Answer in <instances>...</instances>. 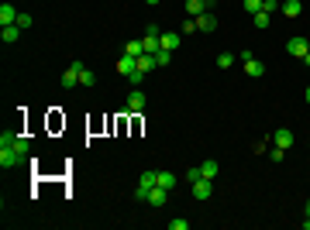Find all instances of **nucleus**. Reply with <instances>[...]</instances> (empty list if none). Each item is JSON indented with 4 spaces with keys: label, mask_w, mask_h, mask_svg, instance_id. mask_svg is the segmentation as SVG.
Masks as SVG:
<instances>
[{
    "label": "nucleus",
    "mask_w": 310,
    "mask_h": 230,
    "mask_svg": "<svg viewBox=\"0 0 310 230\" xmlns=\"http://www.w3.org/2000/svg\"><path fill=\"white\" fill-rule=\"evenodd\" d=\"M24 155H28V137L14 134V131H4V134H0V165H4V169H14Z\"/></svg>",
    "instance_id": "nucleus-1"
},
{
    "label": "nucleus",
    "mask_w": 310,
    "mask_h": 230,
    "mask_svg": "<svg viewBox=\"0 0 310 230\" xmlns=\"http://www.w3.org/2000/svg\"><path fill=\"white\" fill-rule=\"evenodd\" d=\"M241 69H245V76H252V79H259V76H266V65L259 62V58L252 55V52H241Z\"/></svg>",
    "instance_id": "nucleus-2"
},
{
    "label": "nucleus",
    "mask_w": 310,
    "mask_h": 230,
    "mask_svg": "<svg viewBox=\"0 0 310 230\" xmlns=\"http://www.w3.org/2000/svg\"><path fill=\"white\" fill-rule=\"evenodd\" d=\"M83 69H86L83 62H73V65H69V69L62 72V86H66V90H73V86H79V72H83Z\"/></svg>",
    "instance_id": "nucleus-3"
},
{
    "label": "nucleus",
    "mask_w": 310,
    "mask_h": 230,
    "mask_svg": "<svg viewBox=\"0 0 310 230\" xmlns=\"http://www.w3.org/2000/svg\"><path fill=\"white\" fill-rule=\"evenodd\" d=\"M286 52H290V55H296V58H303V55L310 52V41L300 38V35H293V38L286 41Z\"/></svg>",
    "instance_id": "nucleus-4"
},
{
    "label": "nucleus",
    "mask_w": 310,
    "mask_h": 230,
    "mask_svg": "<svg viewBox=\"0 0 310 230\" xmlns=\"http://www.w3.org/2000/svg\"><path fill=\"white\" fill-rule=\"evenodd\" d=\"M211 196H214V179H196L193 182V199L203 203V199H211Z\"/></svg>",
    "instance_id": "nucleus-5"
},
{
    "label": "nucleus",
    "mask_w": 310,
    "mask_h": 230,
    "mask_svg": "<svg viewBox=\"0 0 310 230\" xmlns=\"http://www.w3.org/2000/svg\"><path fill=\"white\" fill-rule=\"evenodd\" d=\"M269 141H272V144H276V148H283V151H290V148H293V131H290V127H279V131H276V134H272Z\"/></svg>",
    "instance_id": "nucleus-6"
},
{
    "label": "nucleus",
    "mask_w": 310,
    "mask_h": 230,
    "mask_svg": "<svg viewBox=\"0 0 310 230\" xmlns=\"http://www.w3.org/2000/svg\"><path fill=\"white\" fill-rule=\"evenodd\" d=\"M211 11V0H186V18H200Z\"/></svg>",
    "instance_id": "nucleus-7"
},
{
    "label": "nucleus",
    "mask_w": 310,
    "mask_h": 230,
    "mask_svg": "<svg viewBox=\"0 0 310 230\" xmlns=\"http://www.w3.org/2000/svg\"><path fill=\"white\" fill-rule=\"evenodd\" d=\"M166 199H169V189H162V186H155V189L148 192V199H145V203L159 210V206H166Z\"/></svg>",
    "instance_id": "nucleus-8"
},
{
    "label": "nucleus",
    "mask_w": 310,
    "mask_h": 230,
    "mask_svg": "<svg viewBox=\"0 0 310 230\" xmlns=\"http://www.w3.org/2000/svg\"><path fill=\"white\" fill-rule=\"evenodd\" d=\"M128 110H131V114H141V110H145V93H141V90H131V93H128Z\"/></svg>",
    "instance_id": "nucleus-9"
},
{
    "label": "nucleus",
    "mask_w": 310,
    "mask_h": 230,
    "mask_svg": "<svg viewBox=\"0 0 310 230\" xmlns=\"http://www.w3.org/2000/svg\"><path fill=\"white\" fill-rule=\"evenodd\" d=\"M162 48H166V52H176V48H179V41H183V35H179V31H162Z\"/></svg>",
    "instance_id": "nucleus-10"
},
{
    "label": "nucleus",
    "mask_w": 310,
    "mask_h": 230,
    "mask_svg": "<svg viewBox=\"0 0 310 230\" xmlns=\"http://www.w3.org/2000/svg\"><path fill=\"white\" fill-rule=\"evenodd\" d=\"M135 69H138V58H135V55H128V52H124V58L117 62V72H121V76H131Z\"/></svg>",
    "instance_id": "nucleus-11"
},
{
    "label": "nucleus",
    "mask_w": 310,
    "mask_h": 230,
    "mask_svg": "<svg viewBox=\"0 0 310 230\" xmlns=\"http://www.w3.org/2000/svg\"><path fill=\"white\" fill-rule=\"evenodd\" d=\"M18 38H21V28H18V24H7V28H0V41H4V45H14Z\"/></svg>",
    "instance_id": "nucleus-12"
},
{
    "label": "nucleus",
    "mask_w": 310,
    "mask_h": 230,
    "mask_svg": "<svg viewBox=\"0 0 310 230\" xmlns=\"http://www.w3.org/2000/svg\"><path fill=\"white\" fill-rule=\"evenodd\" d=\"M279 11H283V18H300L303 4H300V0H283V7H279Z\"/></svg>",
    "instance_id": "nucleus-13"
},
{
    "label": "nucleus",
    "mask_w": 310,
    "mask_h": 230,
    "mask_svg": "<svg viewBox=\"0 0 310 230\" xmlns=\"http://www.w3.org/2000/svg\"><path fill=\"white\" fill-rule=\"evenodd\" d=\"M7 24H18V11H14L11 4L0 7V28H7Z\"/></svg>",
    "instance_id": "nucleus-14"
},
{
    "label": "nucleus",
    "mask_w": 310,
    "mask_h": 230,
    "mask_svg": "<svg viewBox=\"0 0 310 230\" xmlns=\"http://www.w3.org/2000/svg\"><path fill=\"white\" fill-rule=\"evenodd\" d=\"M214 28H217V18H214L211 11H207V14H200V18H196V31H214Z\"/></svg>",
    "instance_id": "nucleus-15"
},
{
    "label": "nucleus",
    "mask_w": 310,
    "mask_h": 230,
    "mask_svg": "<svg viewBox=\"0 0 310 230\" xmlns=\"http://www.w3.org/2000/svg\"><path fill=\"white\" fill-rule=\"evenodd\" d=\"M217 172H221V165H217L214 158H207V162L200 165V175H203V179H217Z\"/></svg>",
    "instance_id": "nucleus-16"
},
{
    "label": "nucleus",
    "mask_w": 310,
    "mask_h": 230,
    "mask_svg": "<svg viewBox=\"0 0 310 230\" xmlns=\"http://www.w3.org/2000/svg\"><path fill=\"white\" fill-rule=\"evenodd\" d=\"M138 69H141V72H152V69H159L155 55H138Z\"/></svg>",
    "instance_id": "nucleus-17"
},
{
    "label": "nucleus",
    "mask_w": 310,
    "mask_h": 230,
    "mask_svg": "<svg viewBox=\"0 0 310 230\" xmlns=\"http://www.w3.org/2000/svg\"><path fill=\"white\" fill-rule=\"evenodd\" d=\"M159 186L173 192V189H176V175H173V172H159Z\"/></svg>",
    "instance_id": "nucleus-18"
},
{
    "label": "nucleus",
    "mask_w": 310,
    "mask_h": 230,
    "mask_svg": "<svg viewBox=\"0 0 310 230\" xmlns=\"http://www.w3.org/2000/svg\"><path fill=\"white\" fill-rule=\"evenodd\" d=\"M124 52H128V55H145V48H141V38H135V41H128V45H124Z\"/></svg>",
    "instance_id": "nucleus-19"
},
{
    "label": "nucleus",
    "mask_w": 310,
    "mask_h": 230,
    "mask_svg": "<svg viewBox=\"0 0 310 230\" xmlns=\"http://www.w3.org/2000/svg\"><path fill=\"white\" fill-rule=\"evenodd\" d=\"M252 18H255V28H269V24H272L269 11H259V14H252Z\"/></svg>",
    "instance_id": "nucleus-20"
},
{
    "label": "nucleus",
    "mask_w": 310,
    "mask_h": 230,
    "mask_svg": "<svg viewBox=\"0 0 310 230\" xmlns=\"http://www.w3.org/2000/svg\"><path fill=\"white\" fill-rule=\"evenodd\" d=\"M234 58H238V55H231V52H221V55H217V69H231Z\"/></svg>",
    "instance_id": "nucleus-21"
},
{
    "label": "nucleus",
    "mask_w": 310,
    "mask_h": 230,
    "mask_svg": "<svg viewBox=\"0 0 310 230\" xmlns=\"http://www.w3.org/2000/svg\"><path fill=\"white\" fill-rule=\"evenodd\" d=\"M93 83H97L93 69H83V72H79V86H93Z\"/></svg>",
    "instance_id": "nucleus-22"
},
{
    "label": "nucleus",
    "mask_w": 310,
    "mask_h": 230,
    "mask_svg": "<svg viewBox=\"0 0 310 230\" xmlns=\"http://www.w3.org/2000/svg\"><path fill=\"white\" fill-rule=\"evenodd\" d=\"M241 7H245L248 14H259V11H262V0H241Z\"/></svg>",
    "instance_id": "nucleus-23"
},
{
    "label": "nucleus",
    "mask_w": 310,
    "mask_h": 230,
    "mask_svg": "<svg viewBox=\"0 0 310 230\" xmlns=\"http://www.w3.org/2000/svg\"><path fill=\"white\" fill-rule=\"evenodd\" d=\"M155 62H159V65H169V62H173V52L159 48V52H155Z\"/></svg>",
    "instance_id": "nucleus-24"
},
{
    "label": "nucleus",
    "mask_w": 310,
    "mask_h": 230,
    "mask_svg": "<svg viewBox=\"0 0 310 230\" xmlns=\"http://www.w3.org/2000/svg\"><path fill=\"white\" fill-rule=\"evenodd\" d=\"M190 31H196V18H186L179 24V35H190Z\"/></svg>",
    "instance_id": "nucleus-25"
},
{
    "label": "nucleus",
    "mask_w": 310,
    "mask_h": 230,
    "mask_svg": "<svg viewBox=\"0 0 310 230\" xmlns=\"http://www.w3.org/2000/svg\"><path fill=\"white\" fill-rule=\"evenodd\" d=\"M283 7V0H262V11H269V14H276Z\"/></svg>",
    "instance_id": "nucleus-26"
},
{
    "label": "nucleus",
    "mask_w": 310,
    "mask_h": 230,
    "mask_svg": "<svg viewBox=\"0 0 310 230\" xmlns=\"http://www.w3.org/2000/svg\"><path fill=\"white\" fill-rule=\"evenodd\" d=\"M169 230H190V220H169Z\"/></svg>",
    "instance_id": "nucleus-27"
},
{
    "label": "nucleus",
    "mask_w": 310,
    "mask_h": 230,
    "mask_svg": "<svg viewBox=\"0 0 310 230\" xmlns=\"http://www.w3.org/2000/svg\"><path fill=\"white\" fill-rule=\"evenodd\" d=\"M31 24V14H18V28H28Z\"/></svg>",
    "instance_id": "nucleus-28"
},
{
    "label": "nucleus",
    "mask_w": 310,
    "mask_h": 230,
    "mask_svg": "<svg viewBox=\"0 0 310 230\" xmlns=\"http://www.w3.org/2000/svg\"><path fill=\"white\" fill-rule=\"evenodd\" d=\"M303 230H310V206H307V220H303Z\"/></svg>",
    "instance_id": "nucleus-29"
},
{
    "label": "nucleus",
    "mask_w": 310,
    "mask_h": 230,
    "mask_svg": "<svg viewBox=\"0 0 310 230\" xmlns=\"http://www.w3.org/2000/svg\"><path fill=\"white\" fill-rule=\"evenodd\" d=\"M300 62H303V65H307V69H310V52H307V55H303V58H300Z\"/></svg>",
    "instance_id": "nucleus-30"
},
{
    "label": "nucleus",
    "mask_w": 310,
    "mask_h": 230,
    "mask_svg": "<svg viewBox=\"0 0 310 230\" xmlns=\"http://www.w3.org/2000/svg\"><path fill=\"white\" fill-rule=\"evenodd\" d=\"M303 100H307V103H310V86H307V93H303Z\"/></svg>",
    "instance_id": "nucleus-31"
},
{
    "label": "nucleus",
    "mask_w": 310,
    "mask_h": 230,
    "mask_svg": "<svg viewBox=\"0 0 310 230\" xmlns=\"http://www.w3.org/2000/svg\"><path fill=\"white\" fill-rule=\"evenodd\" d=\"M145 4H152V7H155V4H162V0H145Z\"/></svg>",
    "instance_id": "nucleus-32"
},
{
    "label": "nucleus",
    "mask_w": 310,
    "mask_h": 230,
    "mask_svg": "<svg viewBox=\"0 0 310 230\" xmlns=\"http://www.w3.org/2000/svg\"><path fill=\"white\" fill-rule=\"evenodd\" d=\"M307 206H310V199H307Z\"/></svg>",
    "instance_id": "nucleus-33"
}]
</instances>
